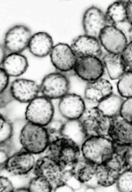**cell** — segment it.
Here are the masks:
<instances>
[{"label":"cell","instance_id":"1","mask_svg":"<svg viewBox=\"0 0 132 192\" xmlns=\"http://www.w3.org/2000/svg\"><path fill=\"white\" fill-rule=\"evenodd\" d=\"M85 160L99 165L110 159L114 152V144L109 137L93 136L87 138L81 147Z\"/></svg>","mask_w":132,"mask_h":192},{"label":"cell","instance_id":"2","mask_svg":"<svg viewBox=\"0 0 132 192\" xmlns=\"http://www.w3.org/2000/svg\"><path fill=\"white\" fill-rule=\"evenodd\" d=\"M19 140L23 148L32 154L43 152L49 144L45 127L28 122L21 131Z\"/></svg>","mask_w":132,"mask_h":192},{"label":"cell","instance_id":"3","mask_svg":"<svg viewBox=\"0 0 132 192\" xmlns=\"http://www.w3.org/2000/svg\"><path fill=\"white\" fill-rule=\"evenodd\" d=\"M46 155L64 170L78 161L80 148L71 141L61 138L50 143Z\"/></svg>","mask_w":132,"mask_h":192},{"label":"cell","instance_id":"4","mask_svg":"<svg viewBox=\"0 0 132 192\" xmlns=\"http://www.w3.org/2000/svg\"><path fill=\"white\" fill-rule=\"evenodd\" d=\"M87 137L100 136L109 137L111 118L104 115L96 106L86 108L79 119Z\"/></svg>","mask_w":132,"mask_h":192},{"label":"cell","instance_id":"5","mask_svg":"<svg viewBox=\"0 0 132 192\" xmlns=\"http://www.w3.org/2000/svg\"><path fill=\"white\" fill-rule=\"evenodd\" d=\"M54 113L51 100L38 96L28 103L25 116L28 122L45 126L53 119Z\"/></svg>","mask_w":132,"mask_h":192},{"label":"cell","instance_id":"6","mask_svg":"<svg viewBox=\"0 0 132 192\" xmlns=\"http://www.w3.org/2000/svg\"><path fill=\"white\" fill-rule=\"evenodd\" d=\"M70 87L68 77L59 71L46 75L40 85V92L43 96L50 100L60 99L69 93Z\"/></svg>","mask_w":132,"mask_h":192},{"label":"cell","instance_id":"7","mask_svg":"<svg viewBox=\"0 0 132 192\" xmlns=\"http://www.w3.org/2000/svg\"><path fill=\"white\" fill-rule=\"evenodd\" d=\"M34 173L36 176L45 178L55 191L58 187L64 185V170L55 161L46 155L39 158L35 162Z\"/></svg>","mask_w":132,"mask_h":192},{"label":"cell","instance_id":"8","mask_svg":"<svg viewBox=\"0 0 132 192\" xmlns=\"http://www.w3.org/2000/svg\"><path fill=\"white\" fill-rule=\"evenodd\" d=\"M32 36L31 30L28 27L16 25L5 34L3 45L9 54L21 53L28 48Z\"/></svg>","mask_w":132,"mask_h":192},{"label":"cell","instance_id":"9","mask_svg":"<svg viewBox=\"0 0 132 192\" xmlns=\"http://www.w3.org/2000/svg\"><path fill=\"white\" fill-rule=\"evenodd\" d=\"M104 69L100 58L88 56L78 58L73 71L78 77L87 83L101 78Z\"/></svg>","mask_w":132,"mask_h":192},{"label":"cell","instance_id":"10","mask_svg":"<svg viewBox=\"0 0 132 192\" xmlns=\"http://www.w3.org/2000/svg\"><path fill=\"white\" fill-rule=\"evenodd\" d=\"M50 55L53 65L58 71L65 73L73 71L78 58L68 44L63 43L56 44Z\"/></svg>","mask_w":132,"mask_h":192},{"label":"cell","instance_id":"11","mask_svg":"<svg viewBox=\"0 0 132 192\" xmlns=\"http://www.w3.org/2000/svg\"><path fill=\"white\" fill-rule=\"evenodd\" d=\"M98 39L108 52L121 54L128 44L126 35L116 27L106 26L101 31Z\"/></svg>","mask_w":132,"mask_h":192},{"label":"cell","instance_id":"12","mask_svg":"<svg viewBox=\"0 0 132 192\" xmlns=\"http://www.w3.org/2000/svg\"><path fill=\"white\" fill-rule=\"evenodd\" d=\"M59 111L67 120L79 119L86 107L85 101L80 95L68 93L60 99Z\"/></svg>","mask_w":132,"mask_h":192},{"label":"cell","instance_id":"13","mask_svg":"<svg viewBox=\"0 0 132 192\" xmlns=\"http://www.w3.org/2000/svg\"><path fill=\"white\" fill-rule=\"evenodd\" d=\"M82 25L85 34L98 39L101 31L108 24L105 14L99 8L93 6L84 11Z\"/></svg>","mask_w":132,"mask_h":192},{"label":"cell","instance_id":"14","mask_svg":"<svg viewBox=\"0 0 132 192\" xmlns=\"http://www.w3.org/2000/svg\"><path fill=\"white\" fill-rule=\"evenodd\" d=\"M9 89L14 100L23 103H29L40 92V85L34 81L25 78L15 79Z\"/></svg>","mask_w":132,"mask_h":192},{"label":"cell","instance_id":"15","mask_svg":"<svg viewBox=\"0 0 132 192\" xmlns=\"http://www.w3.org/2000/svg\"><path fill=\"white\" fill-rule=\"evenodd\" d=\"M70 46L77 58L88 56L100 58L102 54L99 39L85 34L75 38Z\"/></svg>","mask_w":132,"mask_h":192},{"label":"cell","instance_id":"16","mask_svg":"<svg viewBox=\"0 0 132 192\" xmlns=\"http://www.w3.org/2000/svg\"><path fill=\"white\" fill-rule=\"evenodd\" d=\"M23 150L8 158L3 164L8 172L15 175L26 174L34 167L35 161L32 154Z\"/></svg>","mask_w":132,"mask_h":192},{"label":"cell","instance_id":"17","mask_svg":"<svg viewBox=\"0 0 132 192\" xmlns=\"http://www.w3.org/2000/svg\"><path fill=\"white\" fill-rule=\"evenodd\" d=\"M108 134L115 144L122 146L132 144V123L120 115L111 118Z\"/></svg>","mask_w":132,"mask_h":192},{"label":"cell","instance_id":"18","mask_svg":"<svg viewBox=\"0 0 132 192\" xmlns=\"http://www.w3.org/2000/svg\"><path fill=\"white\" fill-rule=\"evenodd\" d=\"M113 93V87L110 82L101 78L87 83L84 95L86 100L97 105Z\"/></svg>","mask_w":132,"mask_h":192},{"label":"cell","instance_id":"19","mask_svg":"<svg viewBox=\"0 0 132 192\" xmlns=\"http://www.w3.org/2000/svg\"><path fill=\"white\" fill-rule=\"evenodd\" d=\"M53 46L51 36L45 32H39L32 36L28 48L33 55L43 58L50 54Z\"/></svg>","mask_w":132,"mask_h":192},{"label":"cell","instance_id":"20","mask_svg":"<svg viewBox=\"0 0 132 192\" xmlns=\"http://www.w3.org/2000/svg\"><path fill=\"white\" fill-rule=\"evenodd\" d=\"M1 68L9 76L18 77L24 74L28 66L26 57L20 53L8 54L1 64Z\"/></svg>","mask_w":132,"mask_h":192},{"label":"cell","instance_id":"21","mask_svg":"<svg viewBox=\"0 0 132 192\" xmlns=\"http://www.w3.org/2000/svg\"><path fill=\"white\" fill-rule=\"evenodd\" d=\"M61 134L62 138L71 141L80 148L87 138L79 119L67 120L64 122Z\"/></svg>","mask_w":132,"mask_h":192},{"label":"cell","instance_id":"22","mask_svg":"<svg viewBox=\"0 0 132 192\" xmlns=\"http://www.w3.org/2000/svg\"><path fill=\"white\" fill-rule=\"evenodd\" d=\"M101 59L111 79H119L127 70L121 54L107 52Z\"/></svg>","mask_w":132,"mask_h":192},{"label":"cell","instance_id":"23","mask_svg":"<svg viewBox=\"0 0 132 192\" xmlns=\"http://www.w3.org/2000/svg\"><path fill=\"white\" fill-rule=\"evenodd\" d=\"M124 101L121 96L113 93L98 103L96 106L104 115L112 118L120 115Z\"/></svg>","mask_w":132,"mask_h":192},{"label":"cell","instance_id":"24","mask_svg":"<svg viewBox=\"0 0 132 192\" xmlns=\"http://www.w3.org/2000/svg\"><path fill=\"white\" fill-rule=\"evenodd\" d=\"M127 1H116L109 6L105 13L108 25L115 26L127 20L125 7Z\"/></svg>","mask_w":132,"mask_h":192},{"label":"cell","instance_id":"25","mask_svg":"<svg viewBox=\"0 0 132 192\" xmlns=\"http://www.w3.org/2000/svg\"><path fill=\"white\" fill-rule=\"evenodd\" d=\"M120 174L104 163L97 165L95 177L99 187H107L115 183Z\"/></svg>","mask_w":132,"mask_h":192},{"label":"cell","instance_id":"26","mask_svg":"<svg viewBox=\"0 0 132 192\" xmlns=\"http://www.w3.org/2000/svg\"><path fill=\"white\" fill-rule=\"evenodd\" d=\"M117 86L121 97L126 98L132 97V69L126 71L119 79Z\"/></svg>","mask_w":132,"mask_h":192},{"label":"cell","instance_id":"27","mask_svg":"<svg viewBox=\"0 0 132 192\" xmlns=\"http://www.w3.org/2000/svg\"><path fill=\"white\" fill-rule=\"evenodd\" d=\"M64 123V122L61 120L53 119L44 126L48 135L49 144L62 138L61 131Z\"/></svg>","mask_w":132,"mask_h":192},{"label":"cell","instance_id":"28","mask_svg":"<svg viewBox=\"0 0 132 192\" xmlns=\"http://www.w3.org/2000/svg\"><path fill=\"white\" fill-rule=\"evenodd\" d=\"M116 183L119 191L132 192V170H126L122 172Z\"/></svg>","mask_w":132,"mask_h":192},{"label":"cell","instance_id":"29","mask_svg":"<svg viewBox=\"0 0 132 192\" xmlns=\"http://www.w3.org/2000/svg\"><path fill=\"white\" fill-rule=\"evenodd\" d=\"M30 192H49L53 190L49 182L45 178L36 176L30 181L28 187Z\"/></svg>","mask_w":132,"mask_h":192},{"label":"cell","instance_id":"30","mask_svg":"<svg viewBox=\"0 0 132 192\" xmlns=\"http://www.w3.org/2000/svg\"><path fill=\"white\" fill-rule=\"evenodd\" d=\"M0 144H2L9 141L12 135L13 128L10 121L1 114L0 116Z\"/></svg>","mask_w":132,"mask_h":192},{"label":"cell","instance_id":"31","mask_svg":"<svg viewBox=\"0 0 132 192\" xmlns=\"http://www.w3.org/2000/svg\"><path fill=\"white\" fill-rule=\"evenodd\" d=\"M120 115L127 121L132 123V97L127 98L122 105Z\"/></svg>","mask_w":132,"mask_h":192},{"label":"cell","instance_id":"32","mask_svg":"<svg viewBox=\"0 0 132 192\" xmlns=\"http://www.w3.org/2000/svg\"><path fill=\"white\" fill-rule=\"evenodd\" d=\"M121 55L127 70L132 69V41L128 43Z\"/></svg>","mask_w":132,"mask_h":192},{"label":"cell","instance_id":"33","mask_svg":"<svg viewBox=\"0 0 132 192\" xmlns=\"http://www.w3.org/2000/svg\"><path fill=\"white\" fill-rule=\"evenodd\" d=\"M14 188L12 183L6 177L1 176L0 177V192H14Z\"/></svg>","mask_w":132,"mask_h":192},{"label":"cell","instance_id":"34","mask_svg":"<svg viewBox=\"0 0 132 192\" xmlns=\"http://www.w3.org/2000/svg\"><path fill=\"white\" fill-rule=\"evenodd\" d=\"M126 170H132V144L128 146L124 155Z\"/></svg>","mask_w":132,"mask_h":192},{"label":"cell","instance_id":"35","mask_svg":"<svg viewBox=\"0 0 132 192\" xmlns=\"http://www.w3.org/2000/svg\"><path fill=\"white\" fill-rule=\"evenodd\" d=\"M13 100H14L9 91L7 88L0 93V107H5Z\"/></svg>","mask_w":132,"mask_h":192},{"label":"cell","instance_id":"36","mask_svg":"<svg viewBox=\"0 0 132 192\" xmlns=\"http://www.w3.org/2000/svg\"><path fill=\"white\" fill-rule=\"evenodd\" d=\"M9 76L1 68H0V93H2L8 87Z\"/></svg>","mask_w":132,"mask_h":192},{"label":"cell","instance_id":"37","mask_svg":"<svg viewBox=\"0 0 132 192\" xmlns=\"http://www.w3.org/2000/svg\"><path fill=\"white\" fill-rule=\"evenodd\" d=\"M120 30L126 36L128 39L129 31L132 26L128 21L127 20L124 21L117 24L114 26Z\"/></svg>","mask_w":132,"mask_h":192},{"label":"cell","instance_id":"38","mask_svg":"<svg viewBox=\"0 0 132 192\" xmlns=\"http://www.w3.org/2000/svg\"><path fill=\"white\" fill-rule=\"evenodd\" d=\"M125 7L127 20L132 26V0L127 1Z\"/></svg>","mask_w":132,"mask_h":192},{"label":"cell","instance_id":"39","mask_svg":"<svg viewBox=\"0 0 132 192\" xmlns=\"http://www.w3.org/2000/svg\"><path fill=\"white\" fill-rule=\"evenodd\" d=\"M73 190L71 187L66 184L57 188L55 191L73 192Z\"/></svg>","mask_w":132,"mask_h":192},{"label":"cell","instance_id":"40","mask_svg":"<svg viewBox=\"0 0 132 192\" xmlns=\"http://www.w3.org/2000/svg\"><path fill=\"white\" fill-rule=\"evenodd\" d=\"M7 52L4 47L3 44L0 45V64L1 63L5 58L7 55Z\"/></svg>","mask_w":132,"mask_h":192},{"label":"cell","instance_id":"41","mask_svg":"<svg viewBox=\"0 0 132 192\" xmlns=\"http://www.w3.org/2000/svg\"><path fill=\"white\" fill-rule=\"evenodd\" d=\"M14 192H30L28 188H18L14 191Z\"/></svg>","mask_w":132,"mask_h":192},{"label":"cell","instance_id":"42","mask_svg":"<svg viewBox=\"0 0 132 192\" xmlns=\"http://www.w3.org/2000/svg\"><path fill=\"white\" fill-rule=\"evenodd\" d=\"M128 39L130 41H132V27L130 29L128 34Z\"/></svg>","mask_w":132,"mask_h":192}]
</instances>
